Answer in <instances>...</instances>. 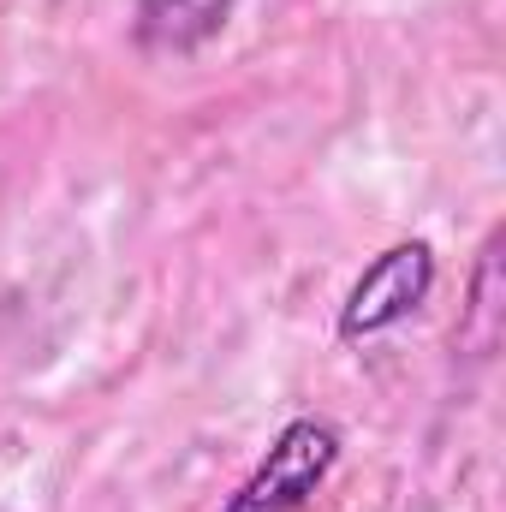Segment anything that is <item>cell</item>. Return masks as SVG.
I'll list each match as a JSON object with an SVG mask.
<instances>
[{"label": "cell", "instance_id": "obj_1", "mask_svg": "<svg viewBox=\"0 0 506 512\" xmlns=\"http://www.w3.org/2000/svg\"><path fill=\"white\" fill-rule=\"evenodd\" d=\"M340 447L346 441L328 417H292L221 512H310V501L340 465Z\"/></svg>", "mask_w": 506, "mask_h": 512}, {"label": "cell", "instance_id": "obj_2", "mask_svg": "<svg viewBox=\"0 0 506 512\" xmlns=\"http://www.w3.org/2000/svg\"><path fill=\"white\" fill-rule=\"evenodd\" d=\"M435 292V245L429 239H399L352 280L346 304H340V340H381L399 322H411Z\"/></svg>", "mask_w": 506, "mask_h": 512}, {"label": "cell", "instance_id": "obj_3", "mask_svg": "<svg viewBox=\"0 0 506 512\" xmlns=\"http://www.w3.org/2000/svg\"><path fill=\"white\" fill-rule=\"evenodd\" d=\"M239 0H137L131 12V42L137 54L155 60H185L197 48H209L227 24H233Z\"/></svg>", "mask_w": 506, "mask_h": 512}]
</instances>
